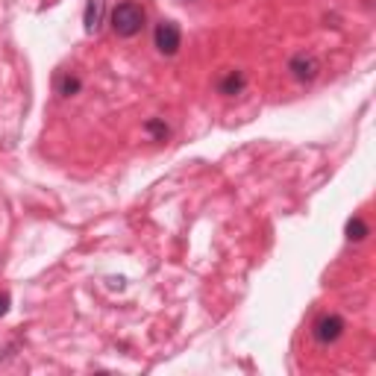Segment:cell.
Instances as JSON below:
<instances>
[{
    "label": "cell",
    "mask_w": 376,
    "mask_h": 376,
    "mask_svg": "<svg viewBox=\"0 0 376 376\" xmlns=\"http://www.w3.org/2000/svg\"><path fill=\"white\" fill-rule=\"evenodd\" d=\"M106 18H109L106 0H89V3H86V12H82V24H86V33H89V36H97V33L103 30Z\"/></svg>",
    "instance_id": "obj_5"
},
{
    "label": "cell",
    "mask_w": 376,
    "mask_h": 376,
    "mask_svg": "<svg viewBox=\"0 0 376 376\" xmlns=\"http://www.w3.org/2000/svg\"><path fill=\"white\" fill-rule=\"evenodd\" d=\"M144 130H147L153 138H156V142H165V138L171 135V127H168V123H165L162 118H150V121L144 123Z\"/></svg>",
    "instance_id": "obj_9"
},
{
    "label": "cell",
    "mask_w": 376,
    "mask_h": 376,
    "mask_svg": "<svg viewBox=\"0 0 376 376\" xmlns=\"http://www.w3.org/2000/svg\"><path fill=\"white\" fill-rule=\"evenodd\" d=\"M344 329H347V324H344V317L341 315H336V312H329V315H320L315 324H312V338L317 341V344H336L341 336H344Z\"/></svg>",
    "instance_id": "obj_3"
},
{
    "label": "cell",
    "mask_w": 376,
    "mask_h": 376,
    "mask_svg": "<svg viewBox=\"0 0 376 376\" xmlns=\"http://www.w3.org/2000/svg\"><path fill=\"white\" fill-rule=\"evenodd\" d=\"M109 24H112L115 36L121 38H133L144 30L147 24V12L142 3H135V0H121V3L112 9V15H109Z\"/></svg>",
    "instance_id": "obj_1"
},
{
    "label": "cell",
    "mask_w": 376,
    "mask_h": 376,
    "mask_svg": "<svg viewBox=\"0 0 376 376\" xmlns=\"http://www.w3.org/2000/svg\"><path fill=\"white\" fill-rule=\"evenodd\" d=\"M53 89H57L59 97H74L82 89V80L71 71H62V74H57V80H53Z\"/></svg>",
    "instance_id": "obj_7"
},
{
    "label": "cell",
    "mask_w": 376,
    "mask_h": 376,
    "mask_svg": "<svg viewBox=\"0 0 376 376\" xmlns=\"http://www.w3.org/2000/svg\"><path fill=\"white\" fill-rule=\"evenodd\" d=\"M344 235L350 241H365L368 235H370V227H368V220L361 218V215H353L350 220H347V227H344Z\"/></svg>",
    "instance_id": "obj_8"
},
{
    "label": "cell",
    "mask_w": 376,
    "mask_h": 376,
    "mask_svg": "<svg viewBox=\"0 0 376 376\" xmlns=\"http://www.w3.org/2000/svg\"><path fill=\"white\" fill-rule=\"evenodd\" d=\"M9 303H12V297L6 294V291H0V317H3V315L9 312Z\"/></svg>",
    "instance_id": "obj_10"
},
{
    "label": "cell",
    "mask_w": 376,
    "mask_h": 376,
    "mask_svg": "<svg viewBox=\"0 0 376 376\" xmlns=\"http://www.w3.org/2000/svg\"><path fill=\"white\" fill-rule=\"evenodd\" d=\"M244 89H247L244 71H227L224 77L218 80V94H224V97H235V94H241Z\"/></svg>",
    "instance_id": "obj_6"
},
{
    "label": "cell",
    "mask_w": 376,
    "mask_h": 376,
    "mask_svg": "<svg viewBox=\"0 0 376 376\" xmlns=\"http://www.w3.org/2000/svg\"><path fill=\"white\" fill-rule=\"evenodd\" d=\"M153 45L162 57H176L179 47H183V30H179L176 21H159L156 30H153Z\"/></svg>",
    "instance_id": "obj_2"
},
{
    "label": "cell",
    "mask_w": 376,
    "mask_h": 376,
    "mask_svg": "<svg viewBox=\"0 0 376 376\" xmlns=\"http://www.w3.org/2000/svg\"><path fill=\"white\" fill-rule=\"evenodd\" d=\"M288 74H291V80L309 86V82H315L320 77V59L315 53H294V57L288 59Z\"/></svg>",
    "instance_id": "obj_4"
}]
</instances>
